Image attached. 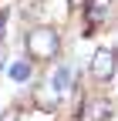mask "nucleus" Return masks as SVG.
Wrapping results in <instances>:
<instances>
[{
    "mask_svg": "<svg viewBox=\"0 0 118 121\" xmlns=\"http://www.w3.org/2000/svg\"><path fill=\"white\" fill-rule=\"evenodd\" d=\"M34 104H37L41 114H51L54 104H57V94H54L51 87H37V91H34Z\"/></svg>",
    "mask_w": 118,
    "mask_h": 121,
    "instance_id": "nucleus-4",
    "label": "nucleus"
},
{
    "mask_svg": "<svg viewBox=\"0 0 118 121\" xmlns=\"http://www.w3.org/2000/svg\"><path fill=\"white\" fill-rule=\"evenodd\" d=\"M108 4H111V0H88V4H84V17H88V30H84V34H91L95 24L108 13Z\"/></svg>",
    "mask_w": 118,
    "mask_h": 121,
    "instance_id": "nucleus-3",
    "label": "nucleus"
},
{
    "mask_svg": "<svg viewBox=\"0 0 118 121\" xmlns=\"http://www.w3.org/2000/svg\"><path fill=\"white\" fill-rule=\"evenodd\" d=\"M10 78L14 81H27L31 78V64H27V60H17V64L10 67Z\"/></svg>",
    "mask_w": 118,
    "mask_h": 121,
    "instance_id": "nucleus-7",
    "label": "nucleus"
},
{
    "mask_svg": "<svg viewBox=\"0 0 118 121\" xmlns=\"http://www.w3.org/2000/svg\"><path fill=\"white\" fill-rule=\"evenodd\" d=\"M0 13H4V10H0Z\"/></svg>",
    "mask_w": 118,
    "mask_h": 121,
    "instance_id": "nucleus-8",
    "label": "nucleus"
},
{
    "mask_svg": "<svg viewBox=\"0 0 118 121\" xmlns=\"http://www.w3.org/2000/svg\"><path fill=\"white\" fill-rule=\"evenodd\" d=\"M47 87L54 91V94H61V91H68V87H71V67H68V64H61V67L54 71V78L47 81Z\"/></svg>",
    "mask_w": 118,
    "mask_h": 121,
    "instance_id": "nucleus-5",
    "label": "nucleus"
},
{
    "mask_svg": "<svg viewBox=\"0 0 118 121\" xmlns=\"http://www.w3.org/2000/svg\"><path fill=\"white\" fill-rule=\"evenodd\" d=\"M115 57H118L115 47H98V51H95V57H91V74H95V81H108L111 74H115Z\"/></svg>",
    "mask_w": 118,
    "mask_h": 121,
    "instance_id": "nucleus-2",
    "label": "nucleus"
},
{
    "mask_svg": "<svg viewBox=\"0 0 118 121\" xmlns=\"http://www.w3.org/2000/svg\"><path fill=\"white\" fill-rule=\"evenodd\" d=\"M111 118V104L108 101H91L88 104V121H108Z\"/></svg>",
    "mask_w": 118,
    "mask_h": 121,
    "instance_id": "nucleus-6",
    "label": "nucleus"
},
{
    "mask_svg": "<svg viewBox=\"0 0 118 121\" xmlns=\"http://www.w3.org/2000/svg\"><path fill=\"white\" fill-rule=\"evenodd\" d=\"M24 47H27V54L34 60H51L61 51V34L54 27H34V30L24 34Z\"/></svg>",
    "mask_w": 118,
    "mask_h": 121,
    "instance_id": "nucleus-1",
    "label": "nucleus"
}]
</instances>
